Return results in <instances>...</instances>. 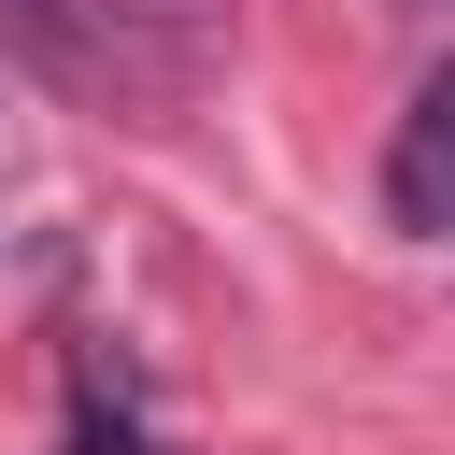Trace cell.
I'll return each mask as SVG.
<instances>
[{"label":"cell","instance_id":"cell-1","mask_svg":"<svg viewBox=\"0 0 455 455\" xmlns=\"http://www.w3.org/2000/svg\"><path fill=\"white\" fill-rule=\"evenodd\" d=\"M384 228H398V242H441V228H455V71H427V85H412V114H398Z\"/></svg>","mask_w":455,"mask_h":455},{"label":"cell","instance_id":"cell-2","mask_svg":"<svg viewBox=\"0 0 455 455\" xmlns=\"http://www.w3.org/2000/svg\"><path fill=\"white\" fill-rule=\"evenodd\" d=\"M100 14H128V28H171V43H213V28H228V0H100Z\"/></svg>","mask_w":455,"mask_h":455},{"label":"cell","instance_id":"cell-3","mask_svg":"<svg viewBox=\"0 0 455 455\" xmlns=\"http://www.w3.org/2000/svg\"><path fill=\"white\" fill-rule=\"evenodd\" d=\"M0 14H14V28H57V0H0Z\"/></svg>","mask_w":455,"mask_h":455}]
</instances>
